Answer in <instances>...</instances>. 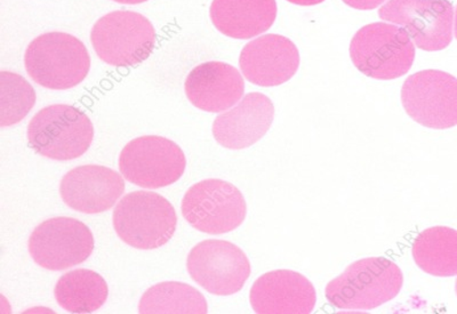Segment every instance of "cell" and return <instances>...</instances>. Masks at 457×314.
<instances>
[{"mask_svg":"<svg viewBox=\"0 0 457 314\" xmlns=\"http://www.w3.org/2000/svg\"><path fill=\"white\" fill-rule=\"evenodd\" d=\"M287 2L294 4V5L314 6L318 5V4L324 3L325 0H287Z\"/></svg>","mask_w":457,"mask_h":314,"instance_id":"cell-24","label":"cell"},{"mask_svg":"<svg viewBox=\"0 0 457 314\" xmlns=\"http://www.w3.org/2000/svg\"><path fill=\"white\" fill-rule=\"evenodd\" d=\"M24 67L42 87L64 91L83 83L91 69V57L77 37L47 32L29 44Z\"/></svg>","mask_w":457,"mask_h":314,"instance_id":"cell-2","label":"cell"},{"mask_svg":"<svg viewBox=\"0 0 457 314\" xmlns=\"http://www.w3.org/2000/svg\"><path fill=\"white\" fill-rule=\"evenodd\" d=\"M278 13L276 0H213L210 15L221 34L251 39L272 27Z\"/></svg>","mask_w":457,"mask_h":314,"instance_id":"cell-18","label":"cell"},{"mask_svg":"<svg viewBox=\"0 0 457 314\" xmlns=\"http://www.w3.org/2000/svg\"><path fill=\"white\" fill-rule=\"evenodd\" d=\"M273 118L272 101L262 93H250L237 107L216 117L213 136L223 148H250L268 133Z\"/></svg>","mask_w":457,"mask_h":314,"instance_id":"cell-16","label":"cell"},{"mask_svg":"<svg viewBox=\"0 0 457 314\" xmlns=\"http://www.w3.org/2000/svg\"><path fill=\"white\" fill-rule=\"evenodd\" d=\"M191 278L213 295L239 293L250 278V260L242 248L226 240H205L195 244L187 260Z\"/></svg>","mask_w":457,"mask_h":314,"instance_id":"cell-10","label":"cell"},{"mask_svg":"<svg viewBox=\"0 0 457 314\" xmlns=\"http://www.w3.org/2000/svg\"><path fill=\"white\" fill-rule=\"evenodd\" d=\"M455 292H456V295H457V279H456V284H455Z\"/></svg>","mask_w":457,"mask_h":314,"instance_id":"cell-27","label":"cell"},{"mask_svg":"<svg viewBox=\"0 0 457 314\" xmlns=\"http://www.w3.org/2000/svg\"><path fill=\"white\" fill-rule=\"evenodd\" d=\"M28 247L37 265L62 271L92 256L94 236L83 222L61 216L40 223L29 238Z\"/></svg>","mask_w":457,"mask_h":314,"instance_id":"cell-12","label":"cell"},{"mask_svg":"<svg viewBox=\"0 0 457 314\" xmlns=\"http://www.w3.org/2000/svg\"><path fill=\"white\" fill-rule=\"evenodd\" d=\"M185 91L195 108L206 112H226L243 99L245 81L232 65L211 61L197 65L187 77Z\"/></svg>","mask_w":457,"mask_h":314,"instance_id":"cell-17","label":"cell"},{"mask_svg":"<svg viewBox=\"0 0 457 314\" xmlns=\"http://www.w3.org/2000/svg\"><path fill=\"white\" fill-rule=\"evenodd\" d=\"M454 34H455V38L457 39V6H456V11H455V18H454Z\"/></svg>","mask_w":457,"mask_h":314,"instance_id":"cell-26","label":"cell"},{"mask_svg":"<svg viewBox=\"0 0 457 314\" xmlns=\"http://www.w3.org/2000/svg\"><path fill=\"white\" fill-rule=\"evenodd\" d=\"M378 15L405 29L420 50L443 51L452 43L454 7L448 0H389Z\"/></svg>","mask_w":457,"mask_h":314,"instance_id":"cell-9","label":"cell"},{"mask_svg":"<svg viewBox=\"0 0 457 314\" xmlns=\"http://www.w3.org/2000/svg\"><path fill=\"white\" fill-rule=\"evenodd\" d=\"M386 2V0H343V3L346 4V5L359 11L375 10V8L381 6Z\"/></svg>","mask_w":457,"mask_h":314,"instance_id":"cell-23","label":"cell"},{"mask_svg":"<svg viewBox=\"0 0 457 314\" xmlns=\"http://www.w3.org/2000/svg\"><path fill=\"white\" fill-rule=\"evenodd\" d=\"M124 191V177L100 165L76 167L64 175L60 185L61 198L65 205L84 214L109 211Z\"/></svg>","mask_w":457,"mask_h":314,"instance_id":"cell-14","label":"cell"},{"mask_svg":"<svg viewBox=\"0 0 457 314\" xmlns=\"http://www.w3.org/2000/svg\"><path fill=\"white\" fill-rule=\"evenodd\" d=\"M250 302L257 314H309L316 307L317 293L301 273L276 270L255 281Z\"/></svg>","mask_w":457,"mask_h":314,"instance_id":"cell-15","label":"cell"},{"mask_svg":"<svg viewBox=\"0 0 457 314\" xmlns=\"http://www.w3.org/2000/svg\"><path fill=\"white\" fill-rule=\"evenodd\" d=\"M94 51L104 63L118 68L145 62L156 46L157 35L145 15L116 11L97 20L91 31Z\"/></svg>","mask_w":457,"mask_h":314,"instance_id":"cell-6","label":"cell"},{"mask_svg":"<svg viewBox=\"0 0 457 314\" xmlns=\"http://www.w3.org/2000/svg\"><path fill=\"white\" fill-rule=\"evenodd\" d=\"M113 2L124 4V5H137V4L145 3L148 0H113Z\"/></svg>","mask_w":457,"mask_h":314,"instance_id":"cell-25","label":"cell"},{"mask_svg":"<svg viewBox=\"0 0 457 314\" xmlns=\"http://www.w3.org/2000/svg\"><path fill=\"white\" fill-rule=\"evenodd\" d=\"M28 142L35 153L52 161H68L91 148L94 126L81 110L53 104L40 110L28 126Z\"/></svg>","mask_w":457,"mask_h":314,"instance_id":"cell-5","label":"cell"},{"mask_svg":"<svg viewBox=\"0 0 457 314\" xmlns=\"http://www.w3.org/2000/svg\"><path fill=\"white\" fill-rule=\"evenodd\" d=\"M411 254L428 275L457 276V231L448 227L427 228L416 236Z\"/></svg>","mask_w":457,"mask_h":314,"instance_id":"cell-20","label":"cell"},{"mask_svg":"<svg viewBox=\"0 0 457 314\" xmlns=\"http://www.w3.org/2000/svg\"><path fill=\"white\" fill-rule=\"evenodd\" d=\"M403 285L397 264L386 257H369L349 265L330 281L325 296L337 309L373 310L393 301Z\"/></svg>","mask_w":457,"mask_h":314,"instance_id":"cell-1","label":"cell"},{"mask_svg":"<svg viewBox=\"0 0 457 314\" xmlns=\"http://www.w3.org/2000/svg\"><path fill=\"white\" fill-rule=\"evenodd\" d=\"M112 219L121 242L141 251L164 246L178 226L177 211L169 200L146 191L124 195L114 208Z\"/></svg>","mask_w":457,"mask_h":314,"instance_id":"cell-3","label":"cell"},{"mask_svg":"<svg viewBox=\"0 0 457 314\" xmlns=\"http://www.w3.org/2000/svg\"><path fill=\"white\" fill-rule=\"evenodd\" d=\"M207 302L193 285L167 281L153 285L138 304L141 314H206Z\"/></svg>","mask_w":457,"mask_h":314,"instance_id":"cell-21","label":"cell"},{"mask_svg":"<svg viewBox=\"0 0 457 314\" xmlns=\"http://www.w3.org/2000/svg\"><path fill=\"white\" fill-rule=\"evenodd\" d=\"M0 128L22 121L36 103L35 88L21 75L0 72Z\"/></svg>","mask_w":457,"mask_h":314,"instance_id":"cell-22","label":"cell"},{"mask_svg":"<svg viewBox=\"0 0 457 314\" xmlns=\"http://www.w3.org/2000/svg\"><path fill=\"white\" fill-rule=\"evenodd\" d=\"M186 167V154L177 143L156 136L134 138L120 156L122 177L145 189L174 185L185 174Z\"/></svg>","mask_w":457,"mask_h":314,"instance_id":"cell-8","label":"cell"},{"mask_svg":"<svg viewBox=\"0 0 457 314\" xmlns=\"http://www.w3.org/2000/svg\"><path fill=\"white\" fill-rule=\"evenodd\" d=\"M240 70L250 83L275 87L291 80L300 67V53L287 37L268 34L243 48Z\"/></svg>","mask_w":457,"mask_h":314,"instance_id":"cell-13","label":"cell"},{"mask_svg":"<svg viewBox=\"0 0 457 314\" xmlns=\"http://www.w3.org/2000/svg\"><path fill=\"white\" fill-rule=\"evenodd\" d=\"M182 215L191 227L207 235H224L246 219L247 203L238 187L223 179L195 183L182 200Z\"/></svg>","mask_w":457,"mask_h":314,"instance_id":"cell-7","label":"cell"},{"mask_svg":"<svg viewBox=\"0 0 457 314\" xmlns=\"http://www.w3.org/2000/svg\"><path fill=\"white\" fill-rule=\"evenodd\" d=\"M354 67L370 78L393 80L413 67L415 46L405 29L387 22L367 24L350 44Z\"/></svg>","mask_w":457,"mask_h":314,"instance_id":"cell-4","label":"cell"},{"mask_svg":"<svg viewBox=\"0 0 457 314\" xmlns=\"http://www.w3.org/2000/svg\"><path fill=\"white\" fill-rule=\"evenodd\" d=\"M109 288L99 273L77 269L65 273L54 288L57 304L71 313H93L107 302Z\"/></svg>","mask_w":457,"mask_h":314,"instance_id":"cell-19","label":"cell"},{"mask_svg":"<svg viewBox=\"0 0 457 314\" xmlns=\"http://www.w3.org/2000/svg\"><path fill=\"white\" fill-rule=\"evenodd\" d=\"M408 116L427 128L457 125V78L440 70H423L408 77L402 88Z\"/></svg>","mask_w":457,"mask_h":314,"instance_id":"cell-11","label":"cell"}]
</instances>
